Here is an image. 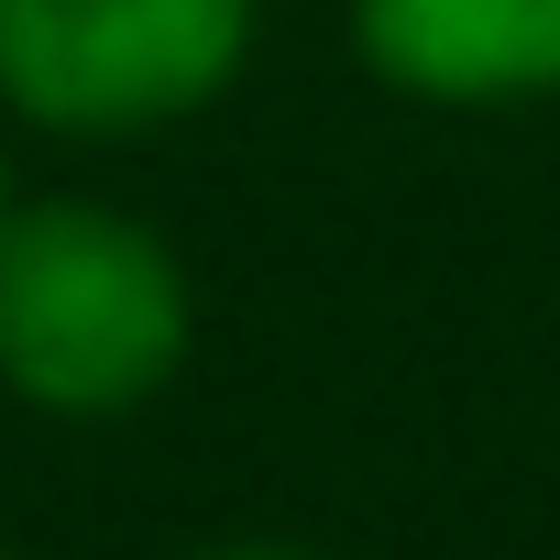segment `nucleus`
Returning <instances> with one entry per match:
<instances>
[{"label": "nucleus", "mask_w": 560, "mask_h": 560, "mask_svg": "<svg viewBox=\"0 0 560 560\" xmlns=\"http://www.w3.org/2000/svg\"><path fill=\"white\" fill-rule=\"evenodd\" d=\"M264 0H0V110L45 143H143L231 100Z\"/></svg>", "instance_id": "f03ea898"}, {"label": "nucleus", "mask_w": 560, "mask_h": 560, "mask_svg": "<svg viewBox=\"0 0 560 560\" xmlns=\"http://www.w3.org/2000/svg\"><path fill=\"white\" fill-rule=\"evenodd\" d=\"M198 560H319V549H287V538H231V549H198Z\"/></svg>", "instance_id": "20e7f679"}, {"label": "nucleus", "mask_w": 560, "mask_h": 560, "mask_svg": "<svg viewBox=\"0 0 560 560\" xmlns=\"http://www.w3.org/2000/svg\"><path fill=\"white\" fill-rule=\"evenodd\" d=\"M198 352L187 264L110 198L0 209V396L34 418H132Z\"/></svg>", "instance_id": "f257e3e1"}, {"label": "nucleus", "mask_w": 560, "mask_h": 560, "mask_svg": "<svg viewBox=\"0 0 560 560\" xmlns=\"http://www.w3.org/2000/svg\"><path fill=\"white\" fill-rule=\"evenodd\" d=\"M352 56L418 110L560 100V0H352Z\"/></svg>", "instance_id": "7ed1b4c3"}]
</instances>
